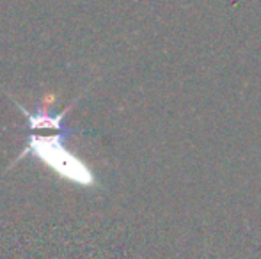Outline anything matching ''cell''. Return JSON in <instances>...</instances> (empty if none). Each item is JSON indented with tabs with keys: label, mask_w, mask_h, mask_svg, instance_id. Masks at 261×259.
<instances>
[{
	"label": "cell",
	"mask_w": 261,
	"mask_h": 259,
	"mask_svg": "<svg viewBox=\"0 0 261 259\" xmlns=\"http://www.w3.org/2000/svg\"><path fill=\"white\" fill-rule=\"evenodd\" d=\"M31 151H34L38 158L48 163L54 170H57L66 180H71L79 185H84V187L94 185L93 172L79 158H75V156L66 151L61 142V137H32L23 155Z\"/></svg>",
	"instance_id": "cell-1"
}]
</instances>
